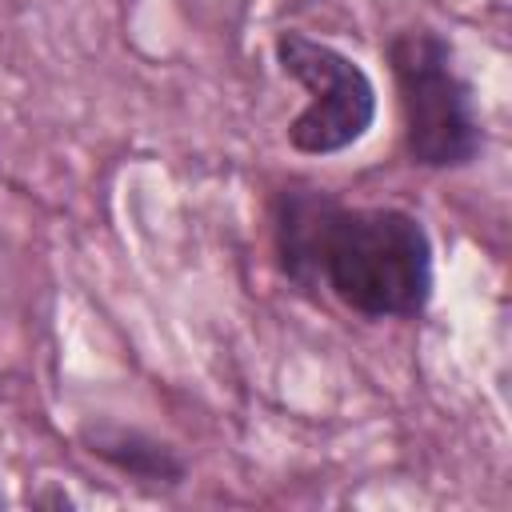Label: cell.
I'll return each mask as SVG.
<instances>
[{
    "label": "cell",
    "mask_w": 512,
    "mask_h": 512,
    "mask_svg": "<svg viewBox=\"0 0 512 512\" xmlns=\"http://www.w3.org/2000/svg\"><path fill=\"white\" fill-rule=\"evenodd\" d=\"M320 284L352 312L416 316L432 292V244L396 208H336L320 244Z\"/></svg>",
    "instance_id": "6da1fadb"
},
{
    "label": "cell",
    "mask_w": 512,
    "mask_h": 512,
    "mask_svg": "<svg viewBox=\"0 0 512 512\" xmlns=\"http://www.w3.org/2000/svg\"><path fill=\"white\" fill-rule=\"evenodd\" d=\"M388 64L400 88L404 144L424 168H460L480 152V120L472 88L452 64V48L432 28L396 32Z\"/></svg>",
    "instance_id": "7a4b0ae2"
},
{
    "label": "cell",
    "mask_w": 512,
    "mask_h": 512,
    "mask_svg": "<svg viewBox=\"0 0 512 512\" xmlns=\"http://www.w3.org/2000/svg\"><path fill=\"white\" fill-rule=\"evenodd\" d=\"M276 60L292 80H300L312 92L308 108L288 128L292 148L324 156L356 144L368 132L376 116V88L356 60L304 32H280Z\"/></svg>",
    "instance_id": "3957f363"
},
{
    "label": "cell",
    "mask_w": 512,
    "mask_h": 512,
    "mask_svg": "<svg viewBox=\"0 0 512 512\" xmlns=\"http://www.w3.org/2000/svg\"><path fill=\"white\" fill-rule=\"evenodd\" d=\"M340 204L328 192L316 188H284L276 200V252L280 268L300 284H320V244L328 232V220Z\"/></svg>",
    "instance_id": "277c9868"
},
{
    "label": "cell",
    "mask_w": 512,
    "mask_h": 512,
    "mask_svg": "<svg viewBox=\"0 0 512 512\" xmlns=\"http://www.w3.org/2000/svg\"><path fill=\"white\" fill-rule=\"evenodd\" d=\"M84 440L100 460H108L112 468H120L136 480H152V484H180L184 480V460L168 444H160L136 428H96V432L88 428Z\"/></svg>",
    "instance_id": "5b68a950"
}]
</instances>
